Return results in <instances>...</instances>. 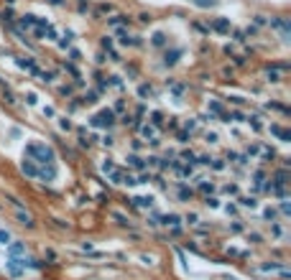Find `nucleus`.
Segmentation results:
<instances>
[{"label":"nucleus","mask_w":291,"mask_h":280,"mask_svg":"<svg viewBox=\"0 0 291 280\" xmlns=\"http://www.w3.org/2000/svg\"><path fill=\"white\" fill-rule=\"evenodd\" d=\"M194 3L199 6V8H210V6H215L217 0H194Z\"/></svg>","instance_id":"obj_3"},{"label":"nucleus","mask_w":291,"mask_h":280,"mask_svg":"<svg viewBox=\"0 0 291 280\" xmlns=\"http://www.w3.org/2000/svg\"><path fill=\"white\" fill-rule=\"evenodd\" d=\"M23 171H26L28 176H39V171H36V166H34L31 161H26V163H23Z\"/></svg>","instance_id":"obj_2"},{"label":"nucleus","mask_w":291,"mask_h":280,"mask_svg":"<svg viewBox=\"0 0 291 280\" xmlns=\"http://www.w3.org/2000/svg\"><path fill=\"white\" fill-rule=\"evenodd\" d=\"M21 252H26L23 244H11V255H21Z\"/></svg>","instance_id":"obj_4"},{"label":"nucleus","mask_w":291,"mask_h":280,"mask_svg":"<svg viewBox=\"0 0 291 280\" xmlns=\"http://www.w3.org/2000/svg\"><path fill=\"white\" fill-rule=\"evenodd\" d=\"M18 216H21V222H23V224H31V216H28V214H18Z\"/></svg>","instance_id":"obj_6"},{"label":"nucleus","mask_w":291,"mask_h":280,"mask_svg":"<svg viewBox=\"0 0 291 280\" xmlns=\"http://www.w3.org/2000/svg\"><path fill=\"white\" fill-rule=\"evenodd\" d=\"M28 153H31V155H39V158H41L39 163H51V161H54V153H51V148H46V145H41V143H34V145H28Z\"/></svg>","instance_id":"obj_1"},{"label":"nucleus","mask_w":291,"mask_h":280,"mask_svg":"<svg viewBox=\"0 0 291 280\" xmlns=\"http://www.w3.org/2000/svg\"><path fill=\"white\" fill-rule=\"evenodd\" d=\"M8 239H11V237H8V232H3V229H0V244H11Z\"/></svg>","instance_id":"obj_5"}]
</instances>
